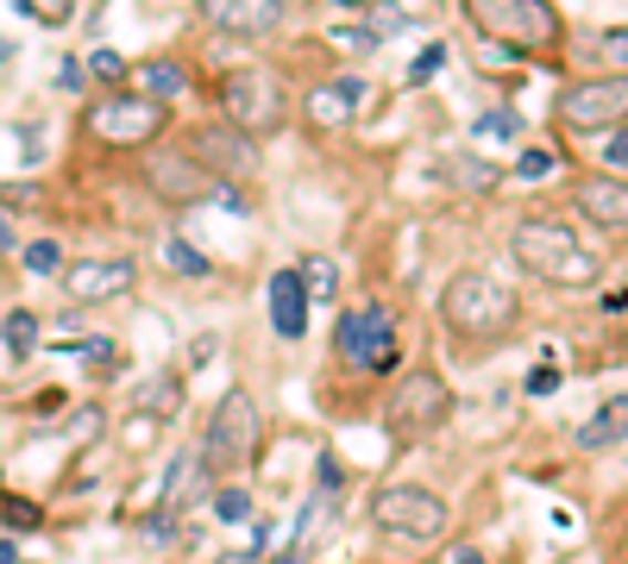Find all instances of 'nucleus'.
I'll list each match as a JSON object with an SVG mask.
<instances>
[{
  "label": "nucleus",
  "instance_id": "f257e3e1",
  "mask_svg": "<svg viewBox=\"0 0 628 564\" xmlns=\"http://www.w3.org/2000/svg\"><path fill=\"white\" fill-rule=\"evenodd\" d=\"M515 264L528 276H541V283H553V289H590L597 276H604V264H597V252L590 245H578V238L559 226V220H522L510 238Z\"/></svg>",
  "mask_w": 628,
  "mask_h": 564
},
{
  "label": "nucleus",
  "instance_id": "f03ea898",
  "mask_svg": "<svg viewBox=\"0 0 628 564\" xmlns=\"http://www.w3.org/2000/svg\"><path fill=\"white\" fill-rule=\"evenodd\" d=\"M440 320H447V332H459L471 345H491V339H503L515 327V295L484 270H459L440 289Z\"/></svg>",
  "mask_w": 628,
  "mask_h": 564
},
{
  "label": "nucleus",
  "instance_id": "7ed1b4c3",
  "mask_svg": "<svg viewBox=\"0 0 628 564\" xmlns=\"http://www.w3.org/2000/svg\"><path fill=\"white\" fill-rule=\"evenodd\" d=\"M258 439H264V408H258V395L245 383L214 402V421H208V446H201V465L214 470V477H233L258 458Z\"/></svg>",
  "mask_w": 628,
  "mask_h": 564
},
{
  "label": "nucleus",
  "instance_id": "20e7f679",
  "mask_svg": "<svg viewBox=\"0 0 628 564\" xmlns=\"http://www.w3.org/2000/svg\"><path fill=\"white\" fill-rule=\"evenodd\" d=\"M465 13L484 39L510 44V51H547V44H559L553 0H465Z\"/></svg>",
  "mask_w": 628,
  "mask_h": 564
},
{
  "label": "nucleus",
  "instance_id": "39448f33",
  "mask_svg": "<svg viewBox=\"0 0 628 564\" xmlns=\"http://www.w3.org/2000/svg\"><path fill=\"white\" fill-rule=\"evenodd\" d=\"M452 414V390L440 370H402V383L390 390V402H384V427L396 433V439H428V433L447 427Z\"/></svg>",
  "mask_w": 628,
  "mask_h": 564
},
{
  "label": "nucleus",
  "instance_id": "423d86ee",
  "mask_svg": "<svg viewBox=\"0 0 628 564\" xmlns=\"http://www.w3.org/2000/svg\"><path fill=\"white\" fill-rule=\"evenodd\" d=\"M334 351L353 370H377V376H384V370H396V364H402V332H396V313L390 308H353V313H339Z\"/></svg>",
  "mask_w": 628,
  "mask_h": 564
},
{
  "label": "nucleus",
  "instance_id": "0eeeda50",
  "mask_svg": "<svg viewBox=\"0 0 628 564\" xmlns=\"http://www.w3.org/2000/svg\"><path fill=\"white\" fill-rule=\"evenodd\" d=\"M371 526L390 540H440L447 533V502L421 483H384L371 496Z\"/></svg>",
  "mask_w": 628,
  "mask_h": 564
},
{
  "label": "nucleus",
  "instance_id": "6e6552de",
  "mask_svg": "<svg viewBox=\"0 0 628 564\" xmlns=\"http://www.w3.org/2000/svg\"><path fill=\"white\" fill-rule=\"evenodd\" d=\"M220 107H227V126L245 138H271L283 126V95L264 70H233L220 82Z\"/></svg>",
  "mask_w": 628,
  "mask_h": 564
},
{
  "label": "nucleus",
  "instance_id": "1a4fd4ad",
  "mask_svg": "<svg viewBox=\"0 0 628 564\" xmlns=\"http://www.w3.org/2000/svg\"><path fill=\"white\" fill-rule=\"evenodd\" d=\"M164 119H170V107L151 95H107L88 107V132L101 145H151L164 132Z\"/></svg>",
  "mask_w": 628,
  "mask_h": 564
},
{
  "label": "nucleus",
  "instance_id": "9d476101",
  "mask_svg": "<svg viewBox=\"0 0 628 564\" xmlns=\"http://www.w3.org/2000/svg\"><path fill=\"white\" fill-rule=\"evenodd\" d=\"M559 126L572 132H616L628 119V76H597V82H578L559 95Z\"/></svg>",
  "mask_w": 628,
  "mask_h": 564
},
{
  "label": "nucleus",
  "instance_id": "9b49d317",
  "mask_svg": "<svg viewBox=\"0 0 628 564\" xmlns=\"http://www.w3.org/2000/svg\"><path fill=\"white\" fill-rule=\"evenodd\" d=\"M138 264L133 257H82V264H63V295L76 308H95V301H119L133 295Z\"/></svg>",
  "mask_w": 628,
  "mask_h": 564
},
{
  "label": "nucleus",
  "instance_id": "f8f14e48",
  "mask_svg": "<svg viewBox=\"0 0 628 564\" xmlns=\"http://www.w3.org/2000/svg\"><path fill=\"white\" fill-rule=\"evenodd\" d=\"M182 151L196 157V163H201L208 175H220V182H239V175H258V145H252L245 132H233V126H196Z\"/></svg>",
  "mask_w": 628,
  "mask_h": 564
},
{
  "label": "nucleus",
  "instance_id": "ddd939ff",
  "mask_svg": "<svg viewBox=\"0 0 628 564\" xmlns=\"http://www.w3.org/2000/svg\"><path fill=\"white\" fill-rule=\"evenodd\" d=\"M151 189L170 207H189V201H214V175L201 170L182 145H157L151 151Z\"/></svg>",
  "mask_w": 628,
  "mask_h": 564
},
{
  "label": "nucleus",
  "instance_id": "4468645a",
  "mask_svg": "<svg viewBox=\"0 0 628 564\" xmlns=\"http://www.w3.org/2000/svg\"><path fill=\"white\" fill-rule=\"evenodd\" d=\"M572 201H578V214H585L597 233L628 238V182H622V175H585Z\"/></svg>",
  "mask_w": 628,
  "mask_h": 564
},
{
  "label": "nucleus",
  "instance_id": "2eb2a0df",
  "mask_svg": "<svg viewBox=\"0 0 628 564\" xmlns=\"http://www.w3.org/2000/svg\"><path fill=\"white\" fill-rule=\"evenodd\" d=\"M201 20L227 39H264L283 20V0H201Z\"/></svg>",
  "mask_w": 628,
  "mask_h": 564
},
{
  "label": "nucleus",
  "instance_id": "dca6fc26",
  "mask_svg": "<svg viewBox=\"0 0 628 564\" xmlns=\"http://www.w3.org/2000/svg\"><path fill=\"white\" fill-rule=\"evenodd\" d=\"M365 82L358 76H339V82H321L308 100H302V114H308V126H321V132H339V126H353L358 114H365Z\"/></svg>",
  "mask_w": 628,
  "mask_h": 564
},
{
  "label": "nucleus",
  "instance_id": "f3484780",
  "mask_svg": "<svg viewBox=\"0 0 628 564\" xmlns=\"http://www.w3.org/2000/svg\"><path fill=\"white\" fill-rule=\"evenodd\" d=\"M208 477H214V470L201 465V451H177V465H170V477H164V508H157V514H164V521H177L189 502H201Z\"/></svg>",
  "mask_w": 628,
  "mask_h": 564
},
{
  "label": "nucleus",
  "instance_id": "a211bd4d",
  "mask_svg": "<svg viewBox=\"0 0 628 564\" xmlns=\"http://www.w3.org/2000/svg\"><path fill=\"white\" fill-rule=\"evenodd\" d=\"M271 327L283 332V339H302V332H308V295H302V276L295 270L271 276Z\"/></svg>",
  "mask_w": 628,
  "mask_h": 564
},
{
  "label": "nucleus",
  "instance_id": "6ab92c4d",
  "mask_svg": "<svg viewBox=\"0 0 628 564\" xmlns=\"http://www.w3.org/2000/svg\"><path fill=\"white\" fill-rule=\"evenodd\" d=\"M578 446L585 451H616L628 446V395H604V408L578 427Z\"/></svg>",
  "mask_w": 628,
  "mask_h": 564
},
{
  "label": "nucleus",
  "instance_id": "aec40b11",
  "mask_svg": "<svg viewBox=\"0 0 628 564\" xmlns=\"http://www.w3.org/2000/svg\"><path fill=\"white\" fill-rule=\"evenodd\" d=\"M295 276H302V295H308V301H321V308L339 301V264L327 252H308L302 264H295Z\"/></svg>",
  "mask_w": 628,
  "mask_h": 564
},
{
  "label": "nucleus",
  "instance_id": "412c9836",
  "mask_svg": "<svg viewBox=\"0 0 628 564\" xmlns=\"http://www.w3.org/2000/svg\"><path fill=\"white\" fill-rule=\"evenodd\" d=\"M138 88L170 107L177 95H189V70H182V63H170V57H151L145 70H138Z\"/></svg>",
  "mask_w": 628,
  "mask_h": 564
},
{
  "label": "nucleus",
  "instance_id": "4be33fe9",
  "mask_svg": "<svg viewBox=\"0 0 628 564\" xmlns=\"http://www.w3.org/2000/svg\"><path fill=\"white\" fill-rule=\"evenodd\" d=\"M138 408L151 414V421H170V414H182V376H177V370L151 376V383H145V395H138Z\"/></svg>",
  "mask_w": 628,
  "mask_h": 564
},
{
  "label": "nucleus",
  "instance_id": "5701e85b",
  "mask_svg": "<svg viewBox=\"0 0 628 564\" xmlns=\"http://www.w3.org/2000/svg\"><path fill=\"white\" fill-rule=\"evenodd\" d=\"M0 339H7V351H20V358H25V351L39 345V313H32V308H13L7 320H0Z\"/></svg>",
  "mask_w": 628,
  "mask_h": 564
},
{
  "label": "nucleus",
  "instance_id": "b1692460",
  "mask_svg": "<svg viewBox=\"0 0 628 564\" xmlns=\"http://www.w3.org/2000/svg\"><path fill=\"white\" fill-rule=\"evenodd\" d=\"M0 526H13V533H32L44 526V508L32 496H0Z\"/></svg>",
  "mask_w": 628,
  "mask_h": 564
},
{
  "label": "nucleus",
  "instance_id": "393cba45",
  "mask_svg": "<svg viewBox=\"0 0 628 564\" xmlns=\"http://www.w3.org/2000/svg\"><path fill=\"white\" fill-rule=\"evenodd\" d=\"M164 264H170V270H177V276H214V264H208V252H196L189 238H170V245H164Z\"/></svg>",
  "mask_w": 628,
  "mask_h": 564
},
{
  "label": "nucleus",
  "instance_id": "a878e982",
  "mask_svg": "<svg viewBox=\"0 0 628 564\" xmlns=\"http://www.w3.org/2000/svg\"><path fill=\"white\" fill-rule=\"evenodd\" d=\"M214 521H227V526L252 521V496H245V489H239V483L214 489Z\"/></svg>",
  "mask_w": 628,
  "mask_h": 564
},
{
  "label": "nucleus",
  "instance_id": "bb28decb",
  "mask_svg": "<svg viewBox=\"0 0 628 564\" xmlns=\"http://www.w3.org/2000/svg\"><path fill=\"white\" fill-rule=\"evenodd\" d=\"M604 63H616V76H628V25H609V32H597V44H590Z\"/></svg>",
  "mask_w": 628,
  "mask_h": 564
},
{
  "label": "nucleus",
  "instance_id": "cd10ccee",
  "mask_svg": "<svg viewBox=\"0 0 628 564\" xmlns=\"http://www.w3.org/2000/svg\"><path fill=\"white\" fill-rule=\"evenodd\" d=\"M522 132V119L510 114V107H496V114H478V126H471V138H515Z\"/></svg>",
  "mask_w": 628,
  "mask_h": 564
},
{
  "label": "nucleus",
  "instance_id": "c85d7f7f",
  "mask_svg": "<svg viewBox=\"0 0 628 564\" xmlns=\"http://www.w3.org/2000/svg\"><path fill=\"white\" fill-rule=\"evenodd\" d=\"M25 270L32 276H63V252L51 245V238H39V245H25Z\"/></svg>",
  "mask_w": 628,
  "mask_h": 564
},
{
  "label": "nucleus",
  "instance_id": "c756f323",
  "mask_svg": "<svg viewBox=\"0 0 628 564\" xmlns=\"http://www.w3.org/2000/svg\"><path fill=\"white\" fill-rule=\"evenodd\" d=\"M334 44H339V51H353V57H371V51H377V32H371V25H339Z\"/></svg>",
  "mask_w": 628,
  "mask_h": 564
},
{
  "label": "nucleus",
  "instance_id": "7c9ffc66",
  "mask_svg": "<svg viewBox=\"0 0 628 564\" xmlns=\"http://www.w3.org/2000/svg\"><path fill=\"white\" fill-rule=\"evenodd\" d=\"M88 70H95L101 82H119V76H126V57H119V51H101V44H95V51H88Z\"/></svg>",
  "mask_w": 628,
  "mask_h": 564
},
{
  "label": "nucleus",
  "instance_id": "2f4dec72",
  "mask_svg": "<svg viewBox=\"0 0 628 564\" xmlns=\"http://www.w3.org/2000/svg\"><path fill=\"white\" fill-rule=\"evenodd\" d=\"M522 390H528V395H553V390H559V364H534Z\"/></svg>",
  "mask_w": 628,
  "mask_h": 564
},
{
  "label": "nucleus",
  "instance_id": "473e14b6",
  "mask_svg": "<svg viewBox=\"0 0 628 564\" xmlns=\"http://www.w3.org/2000/svg\"><path fill=\"white\" fill-rule=\"evenodd\" d=\"M547 170H553V151H522V163H515V175H522V182H541Z\"/></svg>",
  "mask_w": 628,
  "mask_h": 564
},
{
  "label": "nucleus",
  "instance_id": "72a5a7b5",
  "mask_svg": "<svg viewBox=\"0 0 628 564\" xmlns=\"http://www.w3.org/2000/svg\"><path fill=\"white\" fill-rule=\"evenodd\" d=\"M440 63H447V44H428V51H421V57H415V70H409V82H428L433 70H440Z\"/></svg>",
  "mask_w": 628,
  "mask_h": 564
},
{
  "label": "nucleus",
  "instance_id": "f704fd0d",
  "mask_svg": "<svg viewBox=\"0 0 628 564\" xmlns=\"http://www.w3.org/2000/svg\"><path fill=\"white\" fill-rule=\"evenodd\" d=\"M604 157H609V163H616V170H628V126H616V132H609Z\"/></svg>",
  "mask_w": 628,
  "mask_h": 564
},
{
  "label": "nucleus",
  "instance_id": "c9c22d12",
  "mask_svg": "<svg viewBox=\"0 0 628 564\" xmlns=\"http://www.w3.org/2000/svg\"><path fill=\"white\" fill-rule=\"evenodd\" d=\"M214 195H220V207H227V214H239V220L252 214V195H239V189H214Z\"/></svg>",
  "mask_w": 628,
  "mask_h": 564
},
{
  "label": "nucleus",
  "instance_id": "e433bc0d",
  "mask_svg": "<svg viewBox=\"0 0 628 564\" xmlns=\"http://www.w3.org/2000/svg\"><path fill=\"white\" fill-rule=\"evenodd\" d=\"M63 395H70V390H39V395H32V408H39V414H63Z\"/></svg>",
  "mask_w": 628,
  "mask_h": 564
},
{
  "label": "nucleus",
  "instance_id": "4c0bfd02",
  "mask_svg": "<svg viewBox=\"0 0 628 564\" xmlns=\"http://www.w3.org/2000/svg\"><path fill=\"white\" fill-rule=\"evenodd\" d=\"M189 364H214V339H208V332H201V339H196V345H189Z\"/></svg>",
  "mask_w": 628,
  "mask_h": 564
},
{
  "label": "nucleus",
  "instance_id": "58836bf2",
  "mask_svg": "<svg viewBox=\"0 0 628 564\" xmlns=\"http://www.w3.org/2000/svg\"><path fill=\"white\" fill-rule=\"evenodd\" d=\"M44 13H51V25H63L70 13H76V0H44Z\"/></svg>",
  "mask_w": 628,
  "mask_h": 564
},
{
  "label": "nucleus",
  "instance_id": "ea45409f",
  "mask_svg": "<svg viewBox=\"0 0 628 564\" xmlns=\"http://www.w3.org/2000/svg\"><path fill=\"white\" fill-rule=\"evenodd\" d=\"M447 564H484V552H478V545H452Z\"/></svg>",
  "mask_w": 628,
  "mask_h": 564
},
{
  "label": "nucleus",
  "instance_id": "a19ab883",
  "mask_svg": "<svg viewBox=\"0 0 628 564\" xmlns=\"http://www.w3.org/2000/svg\"><path fill=\"white\" fill-rule=\"evenodd\" d=\"M7 245H13V220L0 214V252H7Z\"/></svg>",
  "mask_w": 628,
  "mask_h": 564
},
{
  "label": "nucleus",
  "instance_id": "79ce46f5",
  "mask_svg": "<svg viewBox=\"0 0 628 564\" xmlns=\"http://www.w3.org/2000/svg\"><path fill=\"white\" fill-rule=\"evenodd\" d=\"M0 564H20V552H13L7 540H0Z\"/></svg>",
  "mask_w": 628,
  "mask_h": 564
},
{
  "label": "nucleus",
  "instance_id": "37998d69",
  "mask_svg": "<svg viewBox=\"0 0 628 564\" xmlns=\"http://www.w3.org/2000/svg\"><path fill=\"white\" fill-rule=\"evenodd\" d=\"M334 7H353V13H358V7H365V0H334Z\"/></svg>",
  "mask_w": 628,
  "mask_h": 564
}]
</instances>
